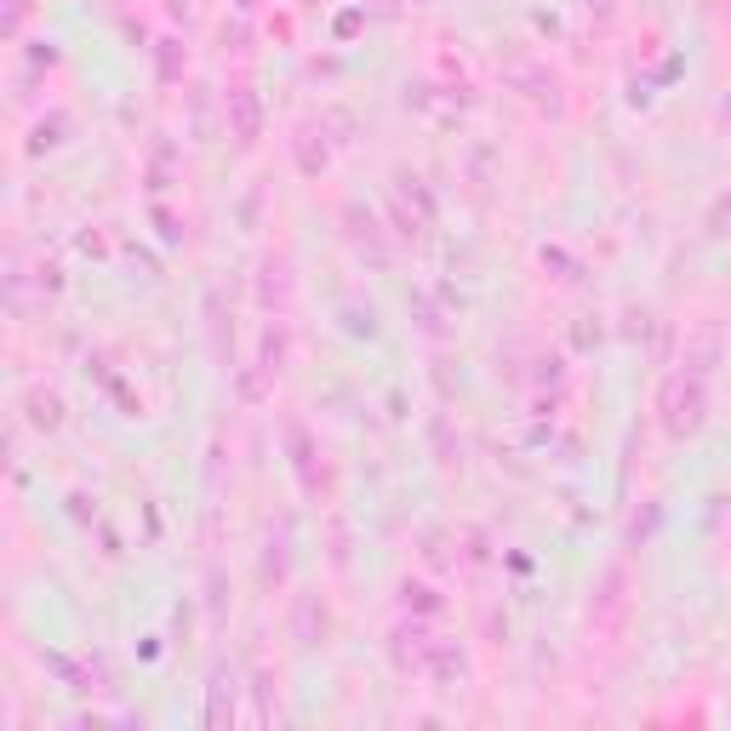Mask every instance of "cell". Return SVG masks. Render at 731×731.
I'll list each match as a JSON object with an SVG mask.
<instances>
[{
    "label": "cell",
    "instance_id": "obj_1",
    "mask_svg": "<svg viewBox=\"0 0 731 731\" xmlns=\"http://www.w3.org/2000/svg\"><path fill=\"white\" fill-rule=\"evenodd\" d=\"M697 423H703V389L686 383V377H674L663 389V429L669 435H692Z\"/></svg>",
    "mask_w": 731,
    "mask_h": 731
}]
</instances>
